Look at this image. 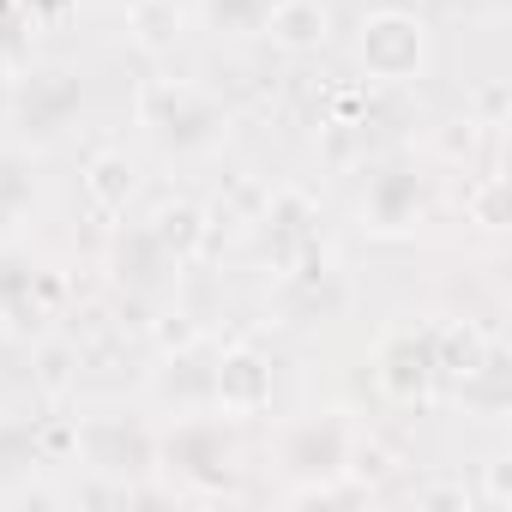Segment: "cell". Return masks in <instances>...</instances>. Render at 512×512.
I'll return each mask as SVG.
<instances>
[{
	"label": "cell",
	"instance_id": "cell-1",
	"mask_svg": "<svg viewBox=\"0 0 512 512\" xmlns=\"http://www.w3.org/2000/svg\"><path fill=\"white\" fill-rule=\"evenodd\" d=\"M139 121H145V133H151L163 151H181V157L211 151V145H223V133H229L223 103H217L211 91L187 85V79H157V85L139 97Z\"/></svg>",
	"mask_w": 512,
	"mask_h": 512
},
{
	"label": "cell",
	"instance_id": "cell-2",
	"mask_svg": "<svg viewBox=\"0 0 512 512\" xmlns=\"http://www.w3.org/2000/svg\"><path fill=\"white\" fill-rule=\"evenodd\" d=\"M356 49H362L368 79L404 85V79H416L422 61H428V25H422L416 13H404V7H380V13L362 19V43H356Z\"/></svg>",
	"mask_w": 512,
	"mask_h": 512
},
{
	"label": "cell",
	"instance_id": "cell-3",
	"mask_svg": "<svg viewBox=\"0 0 512 512\" xmlns=\"http://www.w3.org/2000/svg\"><path fill=\"white\" fill-rule=\"evenodd\" d=\"M428 217V181L410 163H386L362 187V229L368 235H410Z\"/></svg>",
	"mask_w": 512,
	"mask_h": 512
},
{
	"label": "cell",
	"instance_id": "cell-4",
	"mask_svg": "<svg viewBox=\"0 0 512 512\" xmlns=\"http://www.w3.org/2000/svg\"><path fill=\"white\" fill-rule=\"evenodd\" d=\"M79 103H85V91H79L73 73H61V67H55V73H37V79L19 91V127L37 133V139H55V133L73 127Z\"/></svg>",
	"mask_w": 512,
	"mask_h": 512
},
{
	"label": "cell",
	"instance_id": "cell-5",
	"mask_svg": "<svg viewBox=\"0 0 512 512\" xmlns=\"http://www.w3.org/2000/svg\"><path fill=\"white\" fill-rule=\"evenodd\" d=\"M223 416H260L272 404V368L266 356H253V350H229L217 362V380H211Z\"/></svg>",
	"mask_w": 512,
	"mask_h": 512
},
{
	"label": "cell",
	"instance_id": "cell-6",
	"mask_svg": "<svg viewBox=\"0 0 512 512\" xmlns=\"http://www.w3.org/2000/svg\"><path fill=\"white\" fill-rule=\"evenodd\" d=\"M284 458H290L296 470H320V476L344 470V464H350V422H344V416H314V422L290 428Z\"/></svg>",
	"mask_w": 512,
	"mask_h": 512
},
{
	"label": "cell",
	"instance_id": "cell-7",
	"mask_svg": "<svg viewBox=\"0 0 512 512\" xmlns=\"http://www.w3.org/2000/svg\"><path fill=\"white\" fill-rule=\"evenodd\" d=\"M37 193H43V181H37L31 151H25V145H0V241L19 235V229L31 223Z\"/></svg>",
	"mask_w": 512,
	"mask_h": 512
},
{
	"label": "cell",
	"instance_id": "cell-8",
	"mask_svg": "<svg viewBox=\"0 0 512 512\" xmlns=\"http://www.w3.org/2000/svg\"><path fill=\"white\" fill-rule=\"evenodd\" d=\"M428 374H434V338L416 344V332H392L380 344V386L392 398H416L428 386Z\"/></svg>",
	"mask_w": 512,
	"mask_h": 512
},
{
	"label": "cell",
	"instance_id": "cell-9",
	"mask_svg": "<svg viewBox=\"0 0 512 512\" xmlns=\"http://www.w3.org/2000/svg\"><path fill=\"white\" fill-rule=\"evenodd\" d=\"M169 464H181L187 476H223L229 470V434L217 422H181L169 434Z\"/></svg>",
	"mask_w": 512,
	"mask_h": 512
},
{
	"label": "cell",
	"instance_id": "cell-10",
	"mask_svg": "<svg viewBox=\"0 0 512 512\" xmlns=\"http://www.w3.org/2000/svg\"><path fill=\"white\" fill-rule=\"evenodd\" d=\"M326 31H332V19H326L320 0H278V7H272V25H266V37H272L278 49H290V55L320 49Z\"/></svg>",
	"mask_w": 512,
	"mask_h": 512
},
{
	"label": "cell",
	"instance_id": "cell-11",
	"mask_svg": "<svg viewBox=\"0 0 512 512\" xmlns=\"http://www.w3.org/2000/svg\"><path fill=\"white\" fill-rule=\"evenodd\" d=\"M278 0H205V25L217 37H266Z\"/></svg>",
	"mask_w": 512,
	"mask_h": 512
},
{
	"label": "cell",
	"instance_id": "cell-12",
	"mask_svg": "<svg viewBox=\"0 0 512 512\" xmlns=\"http://www.w3.org/2000/svg\"><path fill=\"white\" fill-rule=\"evenodd\" d=\"M85 187H91V199H97L103 211H121V205H127V193H133V163H127L121 151H103V157L91 163Z\"/></svg>",
	"mask_w": 512,
	"mask_h": 512
}]
</instances>
